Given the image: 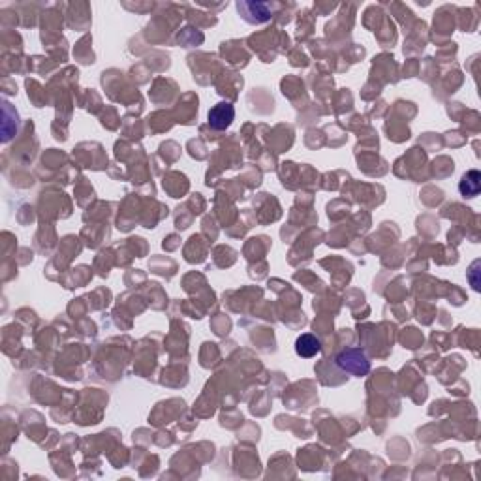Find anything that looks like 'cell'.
<instances>
[{"mask_svg":"<svg viewBox=\"0 0 481 481\" xmlns=\"http://www.w3.org/2000/svg\"><path fill=\"white\" fill-rule=\"evenodd\" d=\"M337 365L342 370L355 376H365L370 370V363H368L367 355L363 354L359 348H350V350L341 352L337 355Z\"/></svg>","mask_w":481,"mask_h":481,"instance_id":"obj_1","label":"cell"},{"mask_svg":"<svg viewBox=\"0 0 481 481\" xmlns=\"http://www.w3.org/2000/svg\"><path fill=\"white\" fill-rule=\"evenodd\" d=\"M209 126L213 130H226L232 126V122L235 119V109L229 102H220L214 107H211V111L207 115Z\"/></svg>","mask_w":481,"mask_h":481,"instance_id":"obj_2","label":"cell"},{"mask_svg":"<svg viewBox=\"0 0 481 481\" xmlns=\"http://www.w3.org/2000/svg\"><path fill=\"white\" fill-rule=\"evenodd\" d=\"M237 8L243 14V19L252 25H260L271 19V6L265 2H239Z\"/></svg>","mask_w":481,"mask_h":481,"instance_id":"obj_3","label":"cell"},{"mask_svg":"<svg viewBox=\"0 0 481 481\" xmlns=\"http://www.w3.org/2000/svg\"><path fill=\"white\" fill-rule=\"evenodd\" d=\"M295 352L301 357H314L321 352V342L314 334H301L299 339L295 341Z\"/></svg>","mask_w":481,"mask_h":481,"instance_id":"obj_4","label":"cell"},{"mask_svg":"<svg viewBox=\"0 0 481 481\" xmlns=\"http://www.w3.org/2000/svg\"><path fill=\"white\" fill-rule=\"evenodd\" d=\"M480 188H481V175L480 171H475V169L468 171V173L461 179V182H459V192H461L464 198H474V196H478L480 194Z\"/></svg>","mask_w":481,"mask_h":481,"instance_id":"obj_5","label":"cell"}]
</instances>
